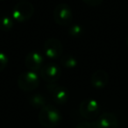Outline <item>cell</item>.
I'll list each match as a JSON object with an SVG mask.
<instances>
[{
  "mask_svg": "<svg viewBox=\"0 0 128 128\" xmlns=\"http://www.w3.org/2000/svg\"><path fill=\"white\" fill-rule=\"evenodd\" d=\"M34 13V6L29 1L22 0L17 3L12 10V18L18 23L28 21Z\"/></svg>",
  "mask_w": 128,
  "mask_h": 128,
  "instance_id": "cell-2",
  "label": "cell"
},
{
  "mask_svg": "<svg viewBox=\"0 0 128 128\" xmlns=\"http://www.w3.org/2000/svg\"><path fill=\"white\" fill-rule=\"evenodd\" d=\"M99 103L93 98H87L82 100L79 105V113L86 120H94L99 115Z\"/></svg>",
  "mask_w": 128,
  "mask_h": 128,
  "instance_id": "cell-5",
  "label": "cell"
},
{
  "mask_svg": "<svg viewBox=\"0 0 128 128\" xmlns=\"http://www.w3.org/2000/svg\"><path fill=\"white\" fill-rule=\"evenodd\" d=\"M43 62H44L43 54L38 51H31L25 59L26 67L28 68V70L36 73L42 68Z\"/></svg>",
  "mask_w": 128,
  "mask_h": 128,
  "instance_id": "cell-9",
  "label": "cell"
},
{
  "mask_svg": "<svg viewBox=\"0 0 128 128\" xmlns=\"http://www.w3.org/2000/svg\"><path fill=\"white\" fill-rule=\"evenodd\" d=\"M98 128H118L119 123L113 112H104L96 120Z\"/></svg>",
  "mask_w": 128,
  "mask_h": 128,
  "instance_id": "cell-10",
  "label": "cell"
},
{
  "mask_svg": "<svg viewBox=\"0 0 128 128\" xmlns=\"http://www.w3.org/2000/svg\"><path fill=\"white\" fill-rule=\"evenodd\" d=\"M62 121L60 112L53 104H46L40 109L39 113V122L46 128H54Z\"/></svg>",
  "mask_w": 128,
  "mask_h": 128,
  "instance_id": "cell-1",
  "label": "cell"
},
{
  "mask_svg": "<svg viewBox=\"0 0 128 128\" xmlns=\"http://www.w3.org/2000/svg\"><path fill=\"white\" fill-rule=\"evenodd\" d=\"M14 25L13 18L9 16H2L0 17V30L4 32H8L12 30Z\"/></svg>",
  "mask_w": 128,
  "mask_h": 128,
  "instance_id": "cell-14",
  "label": "cell"
},
{
  "mask_svg": "<svg viewBox=\"0 0 128 128\" xmlns=\"http://www.w3.org/2000/svg\"><path fill=\"white\" fill-rule=\"evenodd\" d=\"M18 86L25 92H31L36 90L40 85V77L36 72L26 71L21 73L18 77Z\"/></svg>",
  "mask_w": 128,
  "mask_h": 128,
  "instance_id": "cell-4",
  "label": "cell"
},
{
  "mask_svg": "<svg viewBox=\"0 0 128 128\" xmlns=\"http://www.w3.org/2000/svg\"><path fill=\"white\" fill-rule=\"evenodd\" d=\"M82 1L90 7H98L104 2V0H82Z\"/></svg>",
  "mask_w": 128,
  "mask_h": 128,
  "instance_id": "cell-18",
  "label": "cell"
},
{
  "mask_svg": "<svg viewBox=\"0 0 128 128\" xmlns=\"http://www.w3.org/2000/svg\"><path fill=\"white\" fill-rule=\"evenodd\" d=\"M54 22L60 26H68L73 20L72 9L68 4L60 3L55 6L53 12Z\"/></svg>",
  "mask_w": 128,
  "mask_h": 128,
  "instance_id": "cell-3",
  "label": "cell"
},
{
  "mask_svg": "<svg viewBox=\"0 0 128 128\" xmlns=\"http://www.w3.org/2000/svg\"><path fill=\"white\" fill-rule=\"evenodd\" d=\"M63 53V45L57 38H49L43 44V54L50 59L62 57Z\"/></svg>",
  "mask_w": 128,
  "mask_h": 128,
  "instance_id": "cell-6",
  "label": "cell"
},
{
  "mask_svg": "<svg viewBox=\"0 0 128 128\" xmlns=\"http://www.w3.org/2000/svg\"><path fill=\"white\" fill-rule=\"evenodd\" d=\"M40 76L46 84H54L62 76V70L55 63L44 64L40 70Z\"/></svg>",
  "mask_w": 128,
  "mask_h": 128,
  "instance_id": "cell-7",
  "label": "cell"
},
{
  "mask_svg": "<svg viewBox=\"0 0 128 128\" xmlns=\"http://www.w3.org/2000/svg\"><path fill=\"white\" fill-rule=\"evenodd\" d=\"M46 90L50 93L53 100L56 104H63L67 103L70 98V93L68 90L60 84H48L46 85Z\"/></svg>",
  "mask_w": 128,
  "mask_h": 128,
  "instance_id": "cell-8",
  "label": "cell"
},
{
  "mask_svg": "<svg viewBox=\"0 0 128 128\" xmlns=\"http://www.w3.org/2000/svg\"><path fill=\"white\" fill-rule=\"evenodd\" d=\"M29 103L34 108L41 109L46 104V99L41 94H34L29 98Z\"/></svg>",
  "mask_w": 128,
  "mask_h": 128,
  "instance_id": "cell-12",
  "label": "cell"
},
{
  "mask_svg": "<svg viewBox=\"0 0 128 128\" xmlns=\"http://www.w3.org/2000/svg\"><path fill=\"white\" fill-rule=\"evenodd\" d=\"M68 34L74 38H79L84 34V28L78 24H74L70 26L68 29Z\"/></svg>",
  "mask_w": 128,
  "mask_h": 128,
  "instance_id": "cell-15",
  "label": "cell"
},
{
  "mask_svg": "<svg viewBox=\"0 0 128 128\" xmlns=\"http://www.w3.org/2000/svg\"><path fill=\"white\" fill-rule=\"evenodd\" d=\"M8 62H9V58L6 53L0 52V72L4 70V68L7 67Z\"/></svg>",
  "mask_w": 128,
  "mask_h": 128,
  "instance_id": "cell-17",
  "label": "cell"
},
{
  "mask_svg": "<svg viewBox=\"0 0 128 128\" xmlns=\"http://www.w3.org/2000/svg\"><path fill=\"white\" fill-rule=\"evenodd\" d=\"M60 62L62 66H64L67 68H75V67L77 66V63H78L77 59L76 58L75 56L70 55V54H66V55H64V56H62Z\"/></svg>",
  "mask_w": 128,
  "mask_h": 128,
  "instance_id": "cell-13",
  "label": "cell"
},
{
  "mask_svg": "<svg viewBox=\"0 0 128 128\" xmlns=\"http://www.w3.org/2000/svg\"><path fill=\"white\" fill-rule=\"evenodd\" d=\"M76 128H98L96 127V120H84L78 123Z\"/></svg>",
  "mask_w": 128,
  "mask_h": 128,
  "instance_id": "cell-16",
  "label": "cell"
},
{
  "mask_svg": "<svg viewBox=\"0 0 128 128\" xmlns=\"http://www.w3.org/2000/svg\"><path fill=\"white\" fill-rule=\"evenodd\" d=\"M109 76L106 71L99 70L95 71L91 76V85L96 89H103L108 84Z\"/></svg>",
  "mask_w": 128,
  "mask_h": 128,
  "instance_id": "cell-11",
  "label": "cell"
},
{
  "mask_svg": "<svg viewBox=\"0 0 128 128\" xmlns=\"http://www.w3.org/2000/svg\"><path fill=\"white\" fill-rule=\"evenodd\" d=\"M126 45H127V46H128V34H127V36H126Z\"/></svg>",
  "mask_w": 128,
  "mask_h": 128,
  "instance_id": "cell-19",
  "label": "cell"
}]
</instances>
